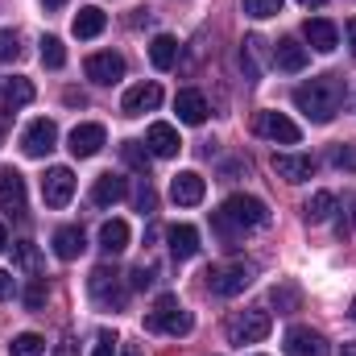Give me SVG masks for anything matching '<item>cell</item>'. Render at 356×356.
I'll use <instances>...</instances> for the list:
<instances>
[{
    "instance_id": "obj_1",
    "label": "cell",
    "mask_w": 356,
    "mask_h": 356,
    "mask_svg": "<svg viewBox=\"0 0 356 356\" xmlns=\"http://www.w3.org/2000/svg\"><path fill=\"white\" fill-rule=\"evenodd\" d=\"M269 224V207L257 199V195H228V203L211 216V228L224 236V245L232 249L245 232L253 228H266Z\"/></svg>"
},
{
    "instance_id": "obj_2",
    "label": "cell",
    "mask_w": 356,
    "mask_h": 356,
    "mask_svg": "<svg viewBox=\"0 0 356 356\" xmlns=\"http://www.w3.org/2000/svg\"><path fill=\"white\" fill-rule=\"evenodd\" d=\"M344 104V79L340 75H319L307 79L302 88H294V108L311 120V124H327Z\"/></svg>"
},
{
    "instance_id": "obj_3",
    "label": "cell",
    "mask_w": 356,
    "mask_h": 356,
    "mask_svg": "<svg viewBox=\"0 0 356 356\" xmlns=\"http://www.w3.org/2000/svg\"><path fill=\"white\" fill-rule=\"evenodd\" d=\"M88 294H91V302H95L99 311H124V302H129V286H124V277H120L112 266L91 269Z\"/></svg>"
},
{
    "instance_id": "obj_4",
    "label": "cell",
    "mask_w": 356,
    "mask_h": 356,
    "mask_svg": "<svg viewBox=\"0 0 356 356\" xmlns=\"http://www.w3.org/2000/svg\"><path fill=\"white\" fill-rule=\"evenodd\" d=\"M145 327L162 332V336H186L195 327V319H191V311H182V302H178L175 294H162L154 302V311L145 315Z\"/></svg>"
},
{
    "instance_id": "obj_5",
    "label": "cell",
    "mask_w": 356,
    "mask_h": 356,
    "mask_svg": "<svg viewBox=\"0 0 356 356\" xmlns=\"http://www.w3.org/2000/svg\"><path fill=\"white\" fill-rule=\"evenodd\" d=\"M253 277H257V266H249V261H228V266L207 269V286H211V294H220V298L245 294V290L253 286Z\"/></svg>"
},
{
    "instance_id": "obj_6",
    "label": "cell",
    "mask_w": 356,
    "mask_h": 356,
    "mask_svg": "<svg viewBox=\"0 0 356 356\" xmlns=\"http://www.w3.org/2000/svg\"><path fill=\"white\" fill-rule=\"evenodd\" d=\"M269 327H273L269 311H241V315L228 319V340L232 344H261L269 336Z\"/></svg>"
},
{
    "instance_id": "obj_7",
    "label": "cell",
    "mask_w": 356,
    "mask_h": 356,
    "mask_svg": "<svg viewBox=\"0 0 356 356\" xmlns=\"http://www.w3.org/2000/svg\"><path fill=\"white\" fill-rule=\"evenodd\" d=\"M54 145H58V124H54V120H46V116H42V120H33V124L21 133V149H25L29 158H46Z\"/></svg>"
},
{
    "instance_id": "obj_8",
    "label": "cell",
    "mask_w": 356,
    "mask_h": 356,
    "mask_svg": "<svg viewBox=\"0 0 356 356\" xmlns=\"http://www.w3.org/2000/svg\"><path fill=\"white\" fill-rule=\"evenodd\" d=\"M257 133L269 137V141H282V145H298L302 141V129L290 116H282V112H257Z\"/></svg>"
},
{
    "instance_id": "obj_9",
    "label": "cell",
    "mask_w": 356,
    "mask_h": 356,
    "mask_svg": "<svg viewBox=\"0 0 356 356\" xmlns=\"http://www.w3.org/2000/svg\"><path fill=\"white\" fill-rule=\"evenodd\" d=\"M71 195H75V175H71L67 166L46 170V178H42V199H46V207H67Z\"/></svg>"
},
{
    "instance_id": "obj_10",
    "label": "cell",
    "mask_w": 356,
    "mask_h": 356,
    "mask_svg": "<svg viewBox=\"0 0 356 356\" xmlns=\"http://www.w3.org/2000/svg\"><path fill=\"white\" fill-rule=\"evenodd\" d=\"M302 38H307V46L319 50V54H332V50L340 46V29H336L327 17H307V21H302Z\"/></svg>"
},
{
    "instance_id": "obj_11",
    "label": "cell",
    "mask_w": 356,
    "mask_h": 356,
    "mask_svg": "<svg viewBox=\"0 0 356 356\" xmlns=\"http://www.w3.org/2000/svg\"><path fill=\"white\" fill-rule=\"evenodd\" d=\"M104 141H108L104 124H75L71 137H67V149H71L75 158H95V154L104 149Z\"/></svg>"
},
{
    "instance_id": "obj_12",
    "label": "cell",
    "mask_w": 356,
    "mask_h": 356,
    "mask_svg": "<svg viewBox=\"0 0 356 356\" xmlns=\"http://www.w3.org/2000/svg\"><path fill=\"white\" fill-rule=\"evenodd\" d=\"M286 356H327V340L315 327H290L286 332Z\"/></svg>"
},
{
    "instance_id": "obj_13",
    "label": "cell",
    "mask_w": 356,
    "mask_h": 356,
    "mask_svg": "<svg viewBox=\"0 0 356 356\" xmlns=\"http://www.w3.org/2000/svg\"><path fill=\"white\" fill-rule=\"evenodd\" d=\"M83 71H88L91 83H116V79H124V58L112 50H99L83 63Z\"/></svg>"
},
{
    "instance_id": "obj_14",
    "label": "cell",
    "mask_w": 356,
    "mask_h": 356,
    "mask_svg": "<svg viewBox=\"0 0 356 356\" xmlns=\"http://www.w3.org/2000/svg\"><path fill=\"white\" fill-rule=\"evenodd\" d=\"M203 195H207V182H203V175H195V170H182L170 182V199H175L178 207H195V203H203Z\"/></svg>"
},
{
    "instance_id": "obj_15",
    "label": "cell",
    "mask_w": 356,
    "mask_h": 356,
    "mask_svg": "<svg viewBox=\"0 0 356 356\" xmlns=\"http://www.w3.org/2000/svg\"><path fill=\"white\" fill-rule=\"evenodd\" d=\"M307 63H311V50H307L302 42H294V38H282V42L273 46V67H277V71H290V75H298Z\"/></svg>"
},
{
    "instance_id": "obj_16",
    "label": "cell",
    "mask_w": 356,
    "mask_h": 356,
    "mask_svg": "<svg viewBox=\"0 0 356 356\" xmlns=\"http://www.w3.org/2000/svg\"><path fill=\"white\" fill-rule=\"evenodd\" d=\"M162 104V88L158 83H137V88L124 91V99H120V108L129 112V116H141V112H154Z\"/></svg>"
},
{
    "instance_id": "obj_17",
    "label": "cell",
    "mask_w": 356,
    "mask_h": 356,
    "mask_svg": "<svg viewBox=\"0 0 356 356\" xmlns=\"http://www.w3.org/2000/svg\"><path fill=\"white\" fill-rule=\"evenodd\" d=\"M311 170H315V158L307 154H273V175L286 182H307Z\"/></svg>"
},
{
    "instance_id": "obj_18",
    "label": "cell",
    "mask_w": 356,
    "mask_h": 356,
    "mask_svg": "<svg viewBox=\"0 0 356 356\" xmlns=\"http://www.w3.org/2000/svg\"><path fill=\"white\" fill-rule=\"evenodd\" d=\"M0 207H4V211H13V216H17V211H25V178L17 175L13 166H4V170H0Z\"/></svg>"
},
{
    "instance_id": "obj_19",
    "label": "cell",
    "mask_w": 356,
    "mask_h": 356,
    "mask_svg": "<svg viewBox=\"0 0 356 356\" xmlns=\"http://www.w3.org/2000/svg\"><path fill=\"white\" fill-rule=\"evenodd\" d=\"M145 149H149L154 158H175L178 149H182L178 129L175 124H149V133H145Z\"/></svg>"
},
{
    "instance_id": "obj_20",
    "label": "cell",
    "mask_w": 356,
    "mask_h": 356,
    "mask_svg": "<svg viewBox=\"0 0 356 356\" xmlns=\"http://www.w3.org/2000/svg\"><path fill=\"white\" fill-rule=\"evenodd\" d=\"M175 112H178V120H182V124H203L211 108H207L203 91H191V88H186V91H178V95H175Z\"/></svg>"
},
{
    "instance_id": "obj_21",
    "label": "cell",
    "mask_w": 356,
    "mask_h": 356,
    "mask_svg": "<svg viewBox=\"0 0 356 356\" xmlns=\"http://www.w3.org/2000/svg\"><path fill=\"white\" fill-rule=\"evenodd\" d=\"M124 195H129V182H124L120 175H112V170L91 182V199H95L99 207H112V203H120Z\"/></svg>"
},
{
    "instance_id": "obj_22",
    "label": "cell",
    "mask_w": 356,
    "mask_h": 356,
    "mask_svg": "<svg viewBox=\"0 0 356 356\" xmlns=\"http://www.w3.org/2000/svg\"><path fill=\"white\" fill-rule=\"evenodd\" d=\"M166 241H170L175 261H191V257L199 253V228H191V224H175V228L166 232Z\"/></svg>"
},
{
    "instance_id": "obj_23",
    "label": "cell",
    "mask_w": 356,
    "mask_h": 356,
    "mask_svg": "<svg viewBox=\"0 0 356 356\" xmlns=\"http://www.w3.org/2000/svg\"><path fill=\"white\" fill-rule=\"evenodd\" d=\"M83 249H88L83 228H58V232H54V253H58V261H75V257H83Z\"/></svg>"
},
{
    "instance_id": "obj_24",
    "label": "cell",
    "mask_w": 356,
    "mask_h": 356,
    "mask_svg": "<svg viewBox=\"0 0 356 356\" xmlns=\"http://www.w3.org/2000/svg\"><path fill=\"white\" fill-rule=\"evenodd\" d=\"M29 99H33V83H29V79H21V75L4 79V88H0V112H8V108H25Z\"/></svg>"
},
{
    "instance_id": "obj_25",
    "label": "cell",
    "mask_w": 356,
    "mask_h": 356,
    "mask_svg": "<svg viewBox=\"0 0 356 356\" xmlns=\"http://www.w3.org/2000/svg\"><path fill=\"white\" fill-rule=\"evenodd\" d=\"M99 249H104L108 257L124 253V249H129V224H124V220H108V224L99 228Z\"/></svg>"
},
{
    "instance_id": "obj_26",
    "label": "cell",
    "mask_w": 356,
    "mask_h": 356,
    "mask_svg": "<svg viewBox=\"0 0 356 356\" xmlns=\"http://www.w3.org/2000/svg\"><path fill=\"white\" fill-rule=\"evenodd\" d=\"M178 50H182V46H178V38H170V33H158V38L149 42V63H154L158 71H170V67L178 63Z\"/></svg>"
},
{
    "instance_id": "obj_27",
    "label": "cell",
    "mask_w": 356,
    "mask_h": 356,
    "mask_svg": "<svg viewBox=\"0 0 356 356\" xmlns=\"http://www.w3.org/2000/svg\"><path fill=\"white\" fill-rule=\"evenodd\" d=\"M104 25H108V17H104V8H95V4L79 8V13H75V21H71L75 38H99V33H104Z\"/></svg>"
},
{
    "instance_id": "obj_28",
    "label": "cell",
    "mask_w": 356,
    "mask_h": 356,
    "mask_svg": "<svg viewBox=\"0 0 356 356\" xmlns=\"http://www.w3.org/2000/svg\"><path fill=\"white\" fill-rule=\"evenodd\" d=\"M332 211H336V195H332V191H315V195L307 199V207H302L307 224H323Z\"/></svg>"
},
{
    "instance_id": "obj_29",
    "label": "cell",
    "mask_w": 356,
    "mask_h": 356,
    "mask_svg": "<svg viewBox=\"0 0 356 356\" xmlns=\"http://www.w3.org/2000/svg\"><path fill=\"white\" fill-rule=\"evenodd\" d=\"M261 58H266V42L253 33V38H245V50H241V67H245V75L249 79H257L261 75Z\"/></svg>"
},
{
    "instance_id": "obj_30",
    "label": "cell",
    "mask_w": 356,
    "mask_h": 356,
    "mask_svg": "<svg viewBox=\"0 0 356 356\" xmlns=\"http://www.w3.org/2000/svg\"><path fill=\"white\" fill-rule=\"evenodd\" d=\"M120 158H124L141 178H149V158H154V154H149L141 141H124V145H120Z\"/></svg>"
},
{
    "instance_id": "obj_31",
    "label": "cell",
    "mask_w": 356,
    "mask_h": 356,
    "mask_svg": "<svg viewBox=\"0 0 356 356\" xmlns=\"http://www.w3.org/2000/svg\"><path fill=\"white\" fill-rule=\"evenodd\" d=\"M8 353L13 356H46V340H42L38 332H21V336L8 344Z\"/></svg>"
},
{
    "instance_id": "obj_32",
    "label": "cell",
    "mask_w": 356,
    "mask_h": 356,
    "mask_svg": "<svg viewBox=\"0 0 356 356\" xmlns=\"http://www.w3.org/2000/svg\"><path fill=\"white\" fill-rule=\"evenodd\" d=\"M42 63H46L50 71L67 67V46H63L58 38H42Z\"/></svg>"
},
{
    "instance_id": "obj_33",
    "label": "cell",
    "mask_w": 356,
    "mask_h": 356,
    "mask_svg": "<svg viewBox=\"0 0 356 356\" xmlns=\"http://www.w3.org/2000/svg\"><path fill=\"white\" fill-rule=\"evenodd\" d=\"M0 58L4 63H17L21 58V33L17 29H0Z\"/></svg>"
},
{
    "instance_id": "obj_34",
    "label": "cell",
    "mask_w": 356,
    "mask_h": 356,
    "mask_svg": "<svg viewBox=\"0 0 356 356\" xmlns=\"http://www.w3.org/2000/svg\"><path fill=\"white\" fill-rule=\"evenodd\" d=\"M245 13L257 17V21H266V17H277L282 13V0H245Z\"/></svg>"
},
{
    "instance_id": "obj_35",
    "label": "cell",
    "mask_w": 356,
    "mask_h": 356,
    "mask_svg": "<svg viewBox=\"0 0 356 356\" xmlns=\"http://www.w3.org/2000/svg\"><path fill=\"white\" fill-rule=\"evenodd\" d=\"M269 298L277 302V311H294V307H298V290H294V286H273Z\"/></svg>"
},
{
    "instance_id": "obj_36",
    "label": "cell",
    "mask_w": 356,
    "mask_h": 356,
    "mask_svg": "<svg viewBox=\"0 0 356 356\" xmlns=\"http://www.w3.org/2000/svg\"><path fill=\"white\" fill-rule=\"evenodd\" d=\"M332 166L336 170H356V149L353 145H336L332 149Z\"/></svg>"
},
{
    "instance_id": "obj_37",
    "label": "cell",
    "mask_w": 356,
    "mask_h": 356,
    "mask_svg": "<svg viewBox=\"0 0 356 356\" xmlns=\"http://www.w3.org/2000/svg\"><path fill=\"white\" fill-rule=\"evenodd\" d=\"M42 302H46V282H42V277H33V282H29V290H25V307H29V311H38Z\"/></svg>"
},
{
    "instance_id": "obj_38",
    "label": "cell",
    "mask_w": 356,
    "mask_h": 356,
    "mask_svg": "<svg viewBox=\"0 0 356 356\" xmlns=\"http://www.w3.org/2000/svg\"><path fill=\"white\" fill-rule=\"evenodd\" d=\"M116 344H120V340H116L112 332H99V336H95V348H91V356H116Z\"/></svg>"
},
{
    "instance_id": "obj_39",
    "label": "cell",
    "mask_w": 356,
    "mask_h": 356,
    "mask_svg": "<svg viewBox=\"0 0 356 356\" xmlns=\"http://www.w3.org/2000/svg\"><path fill=\"white\" fill-rule=\"evenodd\" d=\"M129 277H133V282H129L133 290H149V286H154V269H145V266H137Z\"/></svg>"
},
{
    "instance_id": "obj_40",
    "label": "cell",
    "mask_w": 356,
    "mask_h": 356,
    "mask_svg": "<svg viewBox=\"0 0 356 356\" xmlns=\"http://www.w3.org/2000/svg\"><path fill=\"white\" fill-rule=\"evenodd\" d=\"M17 261L25 269H38V249H33L29 241H21V245H17Z\"/></svg>"
},
{
    "instance_id": "obj_41",
    "label": "cell",
    "mask_w": 356,
    "mask_h": 356,
    "mask_svg": "<svg viewBox=\"0 0 356 356\" xmlns=\"http://www.w3.org/2000/svg\"><path fill=\"white\" fill-rule=\"evenodd\" d=\"M137 207H141V211H145V216H149V211H154V207H158V195H154V191H149V182H145V186H141V195H137Z\"/></svg>"
},
{
    "instance_id": "obj_42",
    "label": "cell",
    "mask_w": 356,
    "mask_h": 356,
    "mask_svg": "<svg viewBox=\"0 0 356 356\" xmlns=\"http://www.w3.org/2000/svg\"><path fill=\"white\" fill-rule=\"evenodd\" d=\"M75 353H79V344H75L71 336H63V340H58V348H54V356H75Z\"/></svg>"
},
{
    "instance_id": "obj_43",
    "label": "cell",
    "mask_w": 356,
    "mask_h": 356,
    "mask_svg": "<svg viewBox=\"0 0 356 356\" xmlns=\"http://www.w3.org/2000/svg\"><path fill=\"white\" fill-rule=\"evenodd\" d=\"M4 298H13V273L8 269H0V302Z\"/></svg>"
},
{
    "instance_id": "obj_44",
    "label": "cell",
    "mask_w": 356,
    "mask_h": 356,
    "mask_svg": "<svg viewBox=\"0 0 356 356\" xmlns=\"http://www.w3.org/2000/svg\"><path fill=\"white\" fill-rule=\"evenodd\" d=\"M344 33H348V50H353V58H356V17H348V25H344Z\"/></svg>"
},
{
    "instance_id": "obj_45",
    "label": "cell",
    "mask_w": 356,
    "mask_h": 356,
    "mask_svg": "<svg viewBox=\"0 0 356 356\" xmlns=\"http://www.w3.org/2000/svg\"><path fill=\"white\" fill-rule=\"evenodd\" d=\"M120 356H145V348H141V344H124V348H120Z\"/></svg>"
},
{
    "instance_id": "obj_46",
    "label": "cell",
    "mask_w": 356,
    "mask_h": 356,
    "mask_svg": "<svg viewBox=\"0 0 356 356\" xmlns=\"http://www.w3.org/2000/svg\"><path fill=\"white\" fill-rule=\"evenodd\" d=\"M302 8H319V4H327V0H298Z\"/></svg>"
},
{
    "instance_id": "obj_47",
    "label": "cell",
    "mask_w": 356,
    "mask_h": 356,
    "mask_svg": "<svg viewBox=\"0 0 356 356\" xmlns=\"http://www.w3.org/2000/svg\"><path fill=\"white\" fill-rule=\"evenodd\" d=\"M340 356H356V340H353V344H344V348H340Z\"/></svg>"
},
{
    "instance_id": "obj_48",
    "label": "cell",
    "mask_w": 356,
    "mask_h": 356,
    "mask_svg": "<svg viewBox=\"0 0 356 356\" xmlns=\"http://www.w3.org/2000/svg\"><path fill=\"white\" fill-rule=\"evenodd\" d=\"M0 249H8V232H4V224H0Z\"/></svg>"
},
{
    "instance_id": "obj_49",
    "label": "cell",
    "mask_w": 356,
    "mask_h": 356,
    "mask_svg": "<svg viewBox=\"0 0 356 356\" xmlns=\"http://www.w3.org/2000/svg\"><path fill=\"white\" fill-rule=\"evenodd\" d=\"M42 4H46V8H63L67 0H42Z\"/></svg>"
},
{
    "instance_id": "obj_50",
    "label": "cell",
    "mask_w": 356,
    "mask_h": 356,
    "mask_svg": "<svg viewBox=\"0 0 356 356\" xmlns=\"http://www.w3.org/2000/svg\"><path fill=\"white\" fill-rule=\"evenodd\" d=\"M353 319H356V298H353Z\"/></svg>"
}]
</instances>
